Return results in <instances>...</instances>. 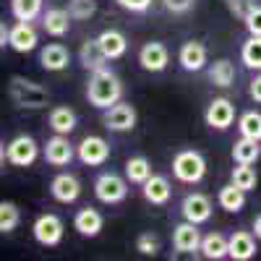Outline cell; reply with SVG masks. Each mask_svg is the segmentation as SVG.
I'll use <instances>...</instances> for the list:
<instances>
[{
	"label": "cell",
	"mask_w": 261,
	"mask_h": 261,
	"mask_svg": "<svg viewBox=\"0 0 261 261\" xmlns=\"http://www.w3.org/2000/svg\"><path fill=\"white\" fill-rule=\"evenodd\" d=\"M209 81L214 86H220V89H227V86H232L235 81V65L227 60V58H220V60H214L209 65Z\"/></svg>",
	"instance_id": "28"
},
{
	"label": "cell",
	"mask_w": 261,
	"mask_h": 261,
	"mask_svg": "<svg viewBox=\"0 0 261 261\" xmlns=\"http://www.w3.org/2000/svg\"><path fill=\"white\" fill-rule=\"evenodd\" d=\"M73 157H76V149H73V144L68 141L65 134H55L53 139H47V144H45V160H47V165L65 167V165H71Z\"/></svg>",
	"instance_id": "12"
},
{
	"label": "cell",
	"mask_w": 261,
	"mask_h": 261,
	"mask_svg": "<svg viewBox=\"0 0 261 261\" xmlns=\"http://www.w3.org/2000/svg\"><path fill=\"white\" fill-rule=\"evenodd\" d=\"M217 201H220V206L225 209V212H241L243 206H246V191L243 188H238L232 180L227 183V186H222L220 188V193H217Z\"/></svg>",
	"instance_id": "27"
},
{
	"label": "cell",
	"mask_w": 261,
	"mask_h": 261,
	"mask_svg": "<svg viewBox=\"0 0 261 261\" xmlns=\"http://www.w3.org/2000/svg\"><path fill=\"white\" fill-rule=\"evenodd\" d=\"M107 60H110V58L105 55L99 39H86L84 45L79 47V63H81L89 73H94V71H99V68H107V65H105Z\"/></svg>",
	"instance_id": "19"
},
{
	"label": "cell",
	"mask_w": 261,
	"mask_h": 261,
	"mask_svg": "<svg viewBox=\"0 0 261 261\" xmlns=\"http://www.w3.org/2000/svg\"><path fill=\"white\" fill-rule=\"evenodd\" d=\"M115 3L130 13H146L151 8V0H115Z\"/></svg>",
	"instance_id": "40"
},
{
	"label": "cell",
	"mask_w": 261,
	"mask_h": 261,
	"mask_svg": "<svg viewBox=\"0 0 261 261\" xmlns=\"http://www.w3.org/2000/svg\"><path fill=\"white\" fill-rule=\"evenodd\" d=\"M68 63H71V55H68V50H65L60 42H53V45L42 47V53H39V65L45 71H50V73L65 71Z\"/></svg>",
	"instance_id": "20"
},
{
	"label": "cell",
	"mask_w": 261,
	"mask_h": 261,
	"mask_svg": "<svg viewBox=\"0 0 261 261\" xmlns=\"http://www.w3.org/2000/svg\"><path fill=\"white\" fill-rule=\"evenodd\" d=\"M201 256L206 261H222L230 258V238H225L222 232H209L201 241Z\"/></svg>",
	"instance_id": "22"
},
{
	"label": "cell",
	"mask_w": 261,
	"mask_h": 261,
	"mask_svg": "<svg viewBox=\"0 0 261 261\" xmlns=\"http://www.w3.org/2000/svg\"><path fill=\"white\" fill-rule=\"evenodd\" d=\"M261 157V141L256 139H248V136H241L232 146V160L235 165H256Z\"/></svg>",
	"instance_id": "26"
},
{
	"label": "cell",
	"mask_w": 261,
	"mask_h": 261,
	"mask_svg": "<svg viewBox=\"0 0 261 261\" xmlns=\"http://www.w3.org/2000/svg\"><path fill=\"white\" fill-rule=\"evenodd\" d=\"M50 193L60 204H73L81 196V183H79L76 175H71V172H60V175H55L53 183H50Z\"/></svg>",
	"instance_id": "16"
},
{
	"label": "cell",
	"mask_w": 261,
	"mask_h": 261,
	"mask_svg": "<svg viewBox=\"0 0 261 261\" xmlns=\"http://www.w3.org/2000/svg\"><path fill=\"white\" fill-rule=\"evenodd\" d=\"M47 123H50V128L55 130V134H65V136H68V134H73L79 118H76V113L71 110L68 105H58V107H53V110H50Z\"/></svg>",
	"instance_id": "25"
},
{
	"label": "cell",
	"mask_w": 261,
	"mask_h": 261,
	"mask_svg": "<svg viewBox=\"0 0 261 261\" xmlns=\"http://www.w3.org/2000/svg\"><path fill=\"white\" fill-rule=\"evenodd\" d=\"M154 172H151V162L146 160V157H130L128 162H125V178L130 180V183H136V186H144Z\"/></svg>",
	"instance_id": "29"
},
{
	"label": "cell",
	"mask_w": 261,
	"mask_h": 261,
	"mask_svg": "<svg viewBox=\"0 0 261 261\" xmlns=\"http://www.w3.org/2000/svg\"><path fill=\"white\" fill-rule=\"evenodd\" d=\"M204 120H206V125L214 128V130H227V128L235 123V105H232L227 97H214V99L206 105Z\"/></svg>",
	"instance_id": "9"
},
{
	"label": "cell",
	"mask_w": 261,
	"mask_h": 261,
	"mask_svg": "<svg viewBox=\"0 0 261 261\" xmlns=\"http://www.w3.org/2000/svg\"><path fill=\"white\" fill-rule=\"evenodd\" d=\"M71 11L68 8H47L45 13H42V27H45V32L50 37H65L71 29Z\"/></svg>",
	"instance_id": "18"
},
{
	"label": "cell",
	"mask_w": 261,
	"mask_h": 261,
	"mask_svg": "<svg viewBox=\"0 0 261 261\" xmlns=\"http://www.w3.org/2000/svg\"><path fill=\"white\" fill-rule=\"evenodd\" d=\"M45 0H11V13L18 21H34L42 13Z\"/></svg>",
	"instance_id": "31"
},
{
	"label": "cell",
	"mask_w": 261,
	"mask_h": 261,
	"mask_svg": "<svg viewBox=\"0 0 261 261\" xmlns=\"http://www.w3.org/2000/svg\"><path fill=\"white\" fill-rule=\"evenodd\" d=\"M136 251L141 256H157L160 253V238L151 235V232H141L136 238Z\"/></svg>",
	"instance_id": "36"
},
{
	"label": "cell",
	"mask_w": 261,
	"mask_h": 261,
	"mask_svg": "<svg viewBox=\"0 0 261 261\" xmlns=\"http://www.w3.org/2000/svg\"><path fill=\"white\" fill-rule=\"evenodd\" d=\"M248 92H251V99L261 105V73H258V76H253V81H251V89H248Z\"/></svg>",
	"instance_id": "41"
},
{
	"label": "cell",
	"mask_w": 261,
	"mask_h": 261,
	"mask_svg": "<svg viewBox=\"0 0 261 261\" xmlns=\"http://www.w3.org/2000/svg\"><path fill=\"white\" fill-rule=\"evenodd\" d=\"M21 222V212L13 201H0V232H13Z\"/></svg>",
	"instance_id": "33"
},
{
	"label": "cell",
	"mask_w": 261,
	"mask_h": 261,
	"mask_svg": "<svg viewBox=\"0 0 261 261\" xmlns=\"http://www.w3.org/2000/svg\"><path fill=\"white\" fill-rule=\"evenodd\" d=\"M139 63L141 68L149 73H162L170 63V53L162 42H146V45L139 50Z\"/></svg>",
	"instance_id": "13"
},
{
	"label": "cell",
	"mask_w": 261,
	"mask_h": 261,
	"mask_svg": "<svg viewBox=\"0 0 261 261\" xmlns=\"http://www.w3.org/2000/svg\"><path fill=\"white\" fill-rule=\"evenodd\" d=\"M243 24H246L248 34H256V37H261V6L251 8V13L243 18Z\"/></svg>",
	"instance_id": "38"
},
{
	"label": "cell",
	"mask_w": 261,
	"mask_h": 261,
	"mask_svg": "<svg viewBox=\"0 0 261 261\" xmlns=\"http://www.w3.org/2000/svg\"><path fill=\"white\" fill-rule=\"evenodd\" d=\"M8 94L18 107H27V110H39V107H47L50 102V92L42 84L24 79V76H13L8 84Z\"/></svg>",
	"instance_id": "2"
},
{
	"label": "cell",
	"mask_w": 261,
	"mask_h": 261,
	"mask_svg": "<svg viewBox=\"0 0 261 261\" xmlns=\"http://www.w3.org/2000/svg\"><path fill=\"white\" fill-rule=\"evenodd\" d=\"M180 214H183V220L201 225V222H206L212 217V199L204 196V193H196V191L186 193L183 201H180Z\"/></svg>",
	"instance_id": "10"
},
{
	"label": "cell",
	"mask_w": 261,
	"mask_h": 261,
	"mask_svg": "<svg viewBox=\"0 0 261 261\" xmlns=\"http://www.w3.org/2000/svg\"><path fill=\"white\" fill-rule=\"evenodd\" d=\"M73 227H76V232L84 235V238H97V235L102 232V227H105V217H102L97 209H92V206L79 209L76 217H73Z\"/></svg>",
	"instance_id": "17"
},
{
	"label": "cell",
	"mask_w": 261,
	"mask_h": 261,
	"mask_svg": "<svg viewBox=\"0 0 261 261\" xmlns=\"http://www.w3.org/2000/svg\"><path fill=\"white\" fill-rule=\"evenodd\" d=\"M32 232H34V241L39 246H58L63 241L65 227H63V220H60L58 214H50L47 212V214H39L37 220H34Z\"/></svg>",
	"instance_id": "6"
},
{
	"label": "cell",
	"mask_w": 261,
	"mask_h": 261,
	"mask_svg": "<svg viewBox=\"0 0 261 261\" xmlns=\"http://www.w3.org/2000/svg\"><path fill=\"white\" fill-rule=\"evenodd\" d=\"M162 6H165V11H170V13L183 16V13H188V11L196 6V0H162Z\"/></svg>",
	"instance_id": "39"
},
{
	"label": "cell",
	"mask_w": 261,
	"mask_h": 261,
	"mask_svg": "<svg viewBox=\"0 0 261 261\" xmlns=\"http://www.w3.org/2000/svg\"><path fill=\"white\" fill-rule=\"evenodd\" d=\"M68 11L73 21H86L97 13V0H68Z\"/></svg>",
	"instance_id": "35"
},
{
	"label": "cell",
	"mask_w": 261,
	"mask_h": 261,
	"mask_svg": "<svg viewBox=\"0 0 261 261\" xmlns=\"http://www.w3.org/2000/svg\"><path fill=\"white\" fill-rule=\"evenodd\" d=\"M241 60H243L246 68L261 71V37L251 34V37L243 42V47H241Z\"/></svg>",
	"instance_id": "30"
},
{
	"label": "cell",
	"mask_w": 261,
	"mask_h": 261,
	"mask_svg": "<svg viewBox=\"0 0 261 261\" xmlns=\"http://www.w3.org/2000/svg\"><path fill=\"white\" fill-rule=\"evenodd\" d=\"M128 183L130 180L115 175V172H102L94 180V196L102 204H120L128 196Z\"/></svg>",
	"instance_id": "4"
},
{
	"label": "cell",
	"mask_w": 261,
	"mask_h": 261,
	"mask_svg": "<svg viewBox=\"0 0 261 261\" xmlns=\"http://www.w3.org/2000/svg\"><path fill=\"white\" fill-rule=\"evenodd\" d=\"M232 183L243 191H253L258 183V175L251 165H238V167H232Z\"/></svg>",
	"instance_id": "34"
},
{
	"label": "cell",
	"mask_w": 261,
	"mask_h": 261,
	"mask_svg": "<svg viewBox=\"0 0 261 261\" xmlns=\"http://www.w3.org/2000/svg\"><path fill=\"white\" fill-rule=\"evenodd\" d=\"M76 157L89 167H99L110 160V144L102 136H84L81 144L76 146Z\"/></svg>",
	"instance_id": "8"
},
{
	"label": "cell",
	"mask_w": 261,
	"mask_h": 261,
	"mask_svg": "<svg viewBox=\"0 0 261 261\" xmlns=\"http://www.w3.org/2000/svg\"><path fill=\"white\" fill-rule=\"evenodd\" d=\"M144 199L149 201V204H157V206H162V204H167L170 201V193H172V186H170V180L165 178V175H151L146 183H144Z\"/></svg>",
	"instance_id": "23"
},
{
	"label": "cell",
	"mask_w": 261,
	"mask_h": 261,
	"mask_svg": "<svg viewBox=\"0 0 261 261\" xmlns=\"http://www.w3.org/2000/svg\"><path fill=\"white\" fill-rule=\"evenodd\" d=\"M136 107L128 105V102H115L113 107H107L102 113V123L107 130H115V134H125V130H134L136 128Z\"/></svg>",
	"instance_id": "5"
},
{
	"label": "cell",
	"mask_w": 261,
	"mask_h": 261,
	"mask_svg": "<svg viewBox=\"0 0 261 261\" xmlns=\"http://www.w3.org/2000/svg\"><path fill=\"white\" fill-rule=\"evenodd\" d=\"M201 241L204 235L199 232V225L196 222H180L172 230V246H175L178 253H193V251H201Z\"/></svg>",
	"instance_id": "11"
},
{
	"label": "cell",
	"mask_w": 261,
	"mask_h": 261,
	"mask_svg": "<svg viewBox=\"0 0 261 261\" xmlns=\"http://www.w3.org/2000/svg\"><path fill=\"white\" fill-rule=\"evenodd\" d=\"M37 157H39V146H37V141H34L32 136H27V134L11 139L8 146H6V160H8L11 165H16V167H29Z\"/></svg>",
	"instance_id": "7"
},
{
	"label": "cell",
	"mask_w": 261,
	"mask_h": 261,
	"mask_svg": "<svg viewBox=\"0 0 261 261\" xmlns=\"http://www.w3.org/2000/svg\"><path fill=\"white\" fill-rule=\"evenodd\" d=\"M120 97H123V84L110 68H99V71L89 73V81H86V99H89L92 107L107 110V107H113L115 102H120Z\"/></svg>",
	"instance_id": "1"
},
{
	"label": "cell",
	"mask_w": 261,
	"mask_h": 261,
	"mask_svg": "<svg viewBox=\"0 0 261 261\" xmlns=\"http://www.w3.org/2000/svg\"><path fill=\"white\" fill-rule=\"evenodd\" d=\"M238 130H241V136L261 141V113H256V110L243 113L241 120H238Z\"/></svg>",
	"instance_id": "32"
},
{
	"label": "cell",
	"mask_w": 261,
	"mask_h": 261,
	"mask_svg": "<svg viewBox=\"0 0 261 261\" xmlns=\"http://www.w3.org/2000/svg\"><path fill=\"white\" fill-rule=\"evenodd\" d=\"M258 6V0H227V8L238 16V18H246L251 13V8Z\"/></svg>",
	"instance_id": "37"
},
{
	"label": "cell",
	"mask_w": 261,
	"mask_h": 261,
	"mask_svg": "<svg viewBox=\"0 0 261 261\" xmlns=\"http://www.w3.org/2000/svg\"><path fill=\"white\" fill-rule=\"evenodd\" d=\"M37 42H39V37H37V29L32 27V21H18V24L11 27V34H8L11 50L24 55V53H32L37 47Z\"/></svg>",
	"instance_id": "14"
},
{
	"label": "cell",
	"mask_w": 261,
	"mask_h": 261,
	"mask_svg": "<svg viewBox=\"0 0 261 261\" xmlns=\"http://www.w3.org/2000/svg\"><path fill=\"white\" fill-rule=\"evenodd\" d=\"M97 39H99V45H102L105 55L110 58V60L123 58V55H125V50H128V39H125V34H123V32H118V29H105Z\"/></svg>",
	"instance_id": "24"
},
{
	"label": "cell",
	"mask_w": 261,
	"mask_h": 261,
	"mask_svg": "<svg viewBox=\"0 0 261 261\" xmlns=\"http://www.w3.org/2000/svg\"><path fill=\"white\" fill-rule=\"evenodd\" d=\"M172 175H175L180 183L186 186H196L201 183L204 175H206V160L201 151L196 149H183L175 154V160H172Z\"/></svg>",
	"instance_id": "3"
},
{
	"label": "cell",
	"mask_w": 261,
	"mask_h": 261,
	"mask_svg": "<svg viewBox=\"0 0 261 261\" xmlns=\"http://www.w3.org/2000/svg\"><path fill=\"white\" fill-rule=\"evenodd\" d=\"M253 235H256L258 241H261V214H258L256 220H253Z\"/></svg>",
	"instance_id": "42"
},
{
	"label": "cell",
	"mask_w": 261,
	"mask_h": 261,
	"mask_svg": "<svg viewBox=\"0 0 261 261\" xmlns=\"http://www.w3.org/2000/svg\"><path fill=\"white\" fill-rule=\"evenodd\" d=\"M178 63H180L183 71L199 73V71H204V65L209 63V53H206V47L201 45V42H193V39H191V42H186V45L180 47Z\"/></svg>",
	"instance_id": "15"
},
{
	"label": "cell",
	"mask_w": 261,
	"mask_h": 261,
	"mask_svg": "<svg viewBox=\"0 0 261 261\" xmlns=\"http://www.w3.org/2000/svg\"><path fill=\"white\" fill-rule=\"evenodd\" d=\"M256 256V238L253 232L235 230L230 235V258L232 261H251Z\"/></svg>",
	"instance_id": "21"
}]
</instances>
